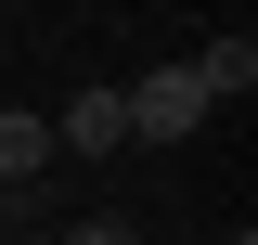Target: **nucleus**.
Masks as SVG:
<instances>
[{
	"instance_id": "f257e3e1",
	"label": "nucleus",
	"mask_w": 258,
	"mask_h": 245,
	"mask_svg": "<svg viewBox=\"0 0 258 245\" xmlns=\"http://www.w3.org/2000/svg\"><path fill=\"white\" fill-rule=\"evenodd\" d=\"M116 103H129V142H194V129H207V91H194V65H142Z\"/></svg>"
},
{
	"instance_id": "f03ea898",
	"label": "nucleus",
	"mask_w": 258,
	"mask_h": 245,
	"mask_svg": "<svg viewBox=\"0 0 258 245\" xmlns=\"http://www.w3.org/2000/svg\"><path fill=\"white\" fill-rule=\"evenodd\" d=\"M52 155H129V103L91 78V91H78V103L52 116Z\"/></svg>"
},
{
	"instance_id": "7ed1b4c3",
	"label": "nucleus",
	"mask_w": 258,
	"mask_h": 245,
	"mask_svg": "<svg viewBox=\"0 0 258 245\" xmlns=\"http://www.w3.org/2000/svg\"><path fill=\"white\" fill-rule=\"evenodd\" d=\"M194 91H207V116H220V103H245V91H258V39H245V26L207 39V52H194Z\"/></svg>"
},
{
	"instance_id": "20e7f679",
	"label": "nucleus",
	"mask_w": 258,
	"mask_h": 245,
	"mask_svg": "<svg viewBox=\"0 0 258 245\" xmlns=\"http://www.w3.org/2000/svg\"><path fill=\"white\" fill-rule=\"evenodd\" d=\"M39 168H52V129L39 116H0V194H26Z\"/></svg>"
},
{
	"instance_id": "39448f33",
	"label": "nucleus",
	"mask_w": 258,
	"mask_h": 245,
	"mask_svg": "<svg viewBox=\"0 0 258 245\" xmlns=\"http://www.w3.org/2000/svg\"><path fill=\"white\" fill-rule=\"evenodd\" d=\"M52 245H142L129 219H78V232H52Z\"/></svg>"
},
{
	"instance_id": "423d86ee",
	"label": "nucleus",
	"mask_w": 258,
	"mask_h": 245,
	"mask_svg": "<svg viewBox=\"0 0 258 245\" xmlns=\"http://www.w3.org/2000/svg\"><path fill=\"white\" fill-rule=\"evenodd\" d=\"M0 245H52V232H26V219H13V232H0Z\"/></svg>"
}]
</instances>
